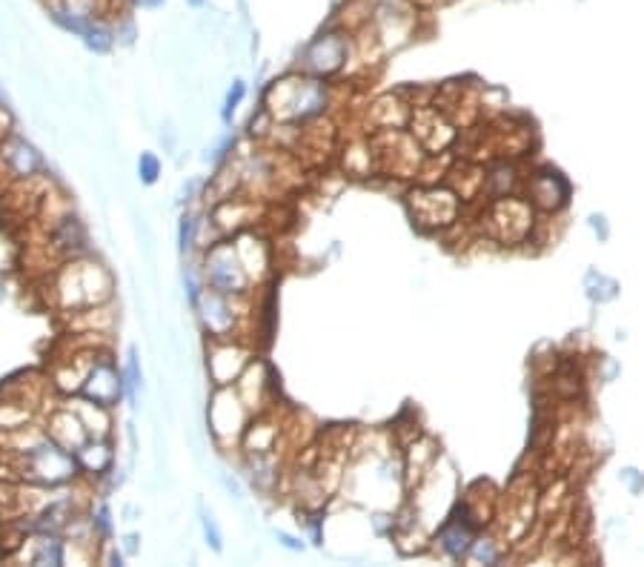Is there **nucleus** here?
I'll use <instances>...</instances> for the list:
<instances>
[{
    "instance_id": "nucleus-28",
    "label": "nucleus",
    "mask_w": 644,
    "mask_h": 567,
    "mask_svg": "<svg viewBox=\"0 0 644 567\" xmlns=\"http://www.w3.org/2000/svg\"><path fill=\"white\" fill-rule=\"evenodd\" d=\"M132 6H138V9H144V12H158V9L167 6V0H132Z\"/></svg>"
},
{
    "instance_id": "nucleus-15",
    "label": "nucleus",
    "mask_w": 644,
    "mask_h": 567,
    "mask_svg": "<svg viewBox=\"0 0 644 567\" xmlns=\"http://www.w3.org/2000/svg\"><path fill=\"white\" fill-rule=\"evenodd\" d=\"M84 46L92 52V55H109L115 49V23H106L104 18L95 21L89 29L84 32Z\"/></svg>"
},
{
    "instance_id": "nucleus-27",
    "label": "nucleus",
    "mask_w": 644,
    "mask_h": 567,
    "mask_svg": "<svg viewBox=\"0 0 644 567\" xmlns=\"http://www.w3.org/2000/svg\"><path fill=\"white\" fill-rule=\"evenodd\" d=\"M204 187V181L201 178H189L187 184L181 187V204H189L192 198H195V192Z\"/></svg>"
},
{
    "instance_id": "nucleus-10",
    "label": "nucleus",
    "mask_w": 644,
    "mask_h": 567,
    "mask_svg": "<svg viewBox=\"0 0 644 567\" xmlns=\"http://www.w3.org/2000/svg\"><path fill=\"white\" fill-rule=\"evenodd\" d=\"M0 167L15 181H32L46 169V161L35 144L12 132L0 141Z\"/></svg>"
},
{
    "instance_id": "nucleus-16",
    "label": "nucleus",
    "mask_w": 644,
    "mask_h": 567,
    "mask_svg": "<svg viewBox=\"0 0 644 567\" xmlns=\"http://www.w3.org/2000/svg\"><path fill=\"white\" fill-rule=\"evenodd\" d=\"M138 390H144V370H141L138 347H129L124 367V396L132 410H138Z\"/></svg>"
},
{
    "instance_id": "nucleus-23",
    "label": "nucleus",
    "mask_w": 644,
    "mask_h": 567,
    "mask_svg": "<svg viewBox=\"0 0 644 567\" xmlns=\"http://www.w3.org/2000/svg\"><path fill=\"white\" fill-rule=\"evenodd\" d=\"M135 38H138V26H135V21H132V18H118V21H115V41H118V46H132Z\"/></svg>"
},
{
    "instance_id": "nucleus-1",
    "label": "nucleus",
    "mask_w": 644,
    "mask_h": 567,
    "mask_svg": "<svg viewBox=\"0 0 644 567\" xmlns=\"http://www.w3.org/2000/svg\"><path fill=\"white\" fill-rule=\"evenodd\" d=\"M55 295L66 313L104 307L112 295V275L92 255L63 261V270L55 278Z\"/></svg>"
},
{
    "instance_id": "nucleus-30",
    "label": "nucleus",
    "mask_w": 644,
    "mask_h": 567,
    "mask_svg": "<svg viewBox=\"0 0 644 567\" xmlns=\"http://www.w3.org/2000/svg\"><path fill=\"white\" fill-rule=\"evenodd\" d=\"M189 9H204V6H209V0H184Z\"/></svg>"
},
{
    "instance_id": "nucleus-22",
    "label": "nucleus",
    "mask_w": 644,
    "mask_h": 567,
    "mask_svg": "<svg viewBox=\"0 0 644 567\" xmlns=\"http://www.w3.org/2000/svg\"><path fill=\"white\" fill-rule=\"evenodd\" d=\"M244 95H247V84H244L241 78H238V81H232L227 98H224V109H221V121H224V124H229V121H232L235 109H238V106H241V101H244Z\"/></svg>"
},
{
    "instance_id": "nucleus-17",
    "label": "nucleus",
    "mask_w": 644,
    "mask_h": 567,
    "mask_svg": "<svg viewBox=\"0 0 644 567\" xmlns=\"http://www.w3.org/2000/svg\"><path fill=\"white\" fill-rule=\"evenodd\" d=\"M470 539H473V533H470L467 522H461V519H453L450 525L441 530V545H444V550H447L450 556H456V559L467 553Z\"/></svg>"
},
{
    "instance_id": "nucleus-29",
    "label": "nucleus",
    "mask_w": 644,
    "mask_h": 567,
    "mask_svg": "<svg viewBox=\"0 0 644 567\" xmlns=\"http://www.w3.org/2000/svg\"><path fill=\"white\" fill-rule=\"evenodd\" d=\"M161 144H164V149L167 152H175V129H172V124L167 121V126H164V132H161Z\"/></svg>"
},
{
    "instance_id": "nucleus-24",
    "label": "nucleus",
    "mask_w": 644,
    "mask_h": 567,
    "mask_svg": "<svg viewBox=\"0 0 644 567\" xmlns=\"http://www.w3.org/2000/svg\"><path fill=\"white\" fill-rule=\"evenodd\" d=\"M218 482H221V487L227 490L229 499H232V502H235V504L244 502V487L238 484V479H235V476H229L227 470H221V473H218Z\"/></svg>"
},
{
    "instance_id": "nucleus-21",
    "label": "nucleus",
    "mask_w": 644,
    "mask_h": 567,
    "mask_svg": "<svg viewBox=\"0 0 644 567\" xmlns=\"http://www.w3.org/2000/svg\"><path fill=\"white\" fill-rule=\"evenodd\" d=\"M138 178L144 187H152L161 178V158L155 152H141L138 158Z\"/></svg>"
},
{
    "instance_id": "nucleus-4",
    "label": "nucleus",
    "mask_w": 644,
    "mask_h": 567,
    "mask_svg": "<svg viewBox=\"0 0 644 567\" xmlns=\"http://www.w3.org/2000/svg\"><path fill=\"white\" fill-rule=\"evenodd\" d=\"M252 407L244 401V396L238 393L235 384L227 387H215L209 396L207 407V424L209 436L218 441L221 447H227L232 441H241V436L247 433L252 421Z\"/></svg>"
},
{
    "instance_id": "nucleus-3",
    "label": "nucleus",
    "mask_w": 644,
    "mask_h": 567,
    "mask_svg": "<svg viewBox=\"0 0 644 567\" xmlns=\"http://www.w3.org/2000/svg\"><path fill=\"white\" fill-rule=\"evenodd\" d=\"M201 273L207 287L218 290V293L232 295V298H244L252 287V273L247 270L241 252L235 247V238H218L204 250V264Z\"/></svg>"
},
{
    "instance_id": "nucleus-2",
    "label": "nucleus",
    "mask_w": 644,
    "mask_h": 567,
    "mask_svg": "<svg viewBox=\"0 0 644 567\" xmlns=\"http://www.w3.org/2000/svg\"><path fill=\"white\" fill-rule=\"evenodd\" d=\"M267 112L278 121L287 124H304L315 115L324 112L327 106V86L321 84L315 75L304 78V75H287L281 81H272L264 89V104Z\"/></svg>"
},
{
    "instance_id": "nucleus-14",
    "label": "nucleus",
    "mask_w": 644,
    "mask_h": 567,
    "mask_svg": "<svg viewBox=\"0 0 644 567\" xmlns=\"http://www.w3.org/2000/svg\"><path fill=\"white\" fill-rule=\"evenodd\" d=\"M46 433L58 441V444H63L66 450H72V453H75V450L89 439V430L84 427V421H81V416L75 413V407H72V404H63V407H58V410L49 416Z\"/></svg>"
},
{
    "instance_id": "nucleus-19",
    "label": "nucleus",
    "mask_w": 644,
    "mask_h": 567,
    "mask_svg": "<svg viewBox=\"0 0 644 567\" xmlns=\"http://www.w3.org/2000/svg\"><path fill=\"white\" fill-rule=\"evenodd\" d=\"M198 510H201V530H204V542L212 553H224V533H221V527L215 522V516L207 513V507L198 502Z\"/></svg>"
},
{
    "instance_id": "nucleus-26",
    "label": "nucleus",
    "mask_w": 644,
    "mask_h": 567,
    "mask_svg": "<svg viewBox=\"0 0 644 567\" xmlns=\"http://www.w3.org/2000/svg\"><path fill=\"white\" fill-rule=\"evenodd\" d=\"M275 542L281 547H287V550H295V553H301L304 550V542L301 539H295L290 533H284V530H275Z\"/></svg>"
},
{
    "instance_id": "nucleus-13",
    "label": "nucleus",
    "mask_w": 644,
    "mask_h": 567,
    "mask_svg": "<svg viewBox=\"0 0 644 567\" xmlns=\"http://www.w3.org/2000/svg\"><path fill=\"white\" fill-rule=\"evenodd\" d=\"M75 459L84 476L104 479L106 473L115 467V444L112 436H89V439L75 450Z\"/></svg>"
},
{
    "instance_id": "nucleus-20",
    "label": "nucleus",
    "mask_w": 644,
    "mask_h": 567,
    "mask_svg": "<svg viewBox=\"0 0 644 567\" xmlns=\"http://www.w3.org/2000/svg\"><path fill=\"white\" fill-rule=\"evenodd\" d=\"M89 522H92V530H95V536L101 539V542H109V536H112V510H109V504L101 502L95 510H92V516H89Z\"/></svg>"
},
{
    "instance_id": "nucleus-25",
    "label": "nucleus",
    "mask_w": 644,
    "mask_h": 567,
    "mask_svg": "<svg viewBox=\"0 0 644 567\" xmlns=\"http://www.w3.org/2000/svg\"><path fill=\"white\" fill-rule=\"evenodd\" d=\"M121 550L126 556H138L141 553V533H126L121 539Z\"/></svg>"
},
{
    "instance_id": "nucleus-12",
    "label": "nucleus",
    "mask_w": 644,
    "mask_h": 567,
    "mask_svg": "<svg viewBox=\"0 0 644 567\" xmlns=\"http://www.w3.org/2000/svg\"><path fill=\"white\" fill-rule=\"evenodd\" d=\"M23 559L35 567H61L69 562V542L58 533H35L23 539Z\"/></svg>"
},
{
    "instance_id": "nucleus-6",
    "label": "nucleus",
    "mask_w": 644,
    "mask_h": 567,
    "mask_svg": "<svg viewBox=\"0 0 644 567\" xmlns=\"http://www.w3.org/2000/svg\"><path fill=\"white\" fill-rule=\"evenodd\" d=\"M78 396L95 401L101 407H109V410H115L121 404V399H124V370H118L115 358L106 350H95Z\"/></svg>"
},
{
    "instance_id": "nucleus-7",
    "label": "nucleus",
    "mask_w": 644,
    "mask_h": 567,
    "mask_svg": "<svg viewBox=\"0 0 644 567\" xmlns=\"http://www.w3.org/2000/svg\"><path fill=\"white\" fill-rule=\"evenodd\" d=\"M252 364V353L241 347L235 338L229 341H212L207 350V373L212 387H227L247 373Z\"/></svg>"
},
{
    "instance_id": "nucleus-5",
    "label": "nucleus",
    "mask_w": 644,
    "mask_h": 567,
    "mask_svg": "<svg viewBox=\"0 0 644 567\" xmlns=\"http://www.w3.org/2000/svg\"><path fill=\"white\" fill-rule=\"evenodd\" d=\"M238 298L232 295L218 293L212 287H204L201 298L192 304V313L198 318L201 330L207 333L209 341H229V338H238V321L241 313L235 307Z\"/></svg>"
},
{
    "instance_id": "nucleus-18",
    "label": "nucleus",
    "mask_w": 644,
    "mask_h": 567,
    "mask_svg": "<svg viewBox=\"0 0 644 567\" xmlns=\"http://www.w3.org/2000/svg\"><path fill=\"white\" fill-rule=\"evenodd\" d=\"M198 230H201V221L192 210L181 212V221H178V252L181 255H192L195 244H198Z\"/></svg>"
},
{
    "instance_id": "nucleus-8",
    "label": "nucleus",
    "mask_w": 644,
    "mask_h": 567,
    "mask_svg": "<svg viewBox=\"0 0 644 567\" xmlns=\"http://www.w3.org/2000/svg\"><path fill=\"white\" fill-rule=\"evenodd\" d=\"M344 58H347V38L341 32H321V35H315L304 46V52L298 55L304 72H310L315 78L338 72L344 66Z\"/></svg>"
},
{
    "instance_id": "nucleus-11",
    "label": "nucleus",
    "mask_w": 644,
    "mask_h": 567,
    "mask_svg": "<svg viewBox=\"0 0 644 567\" xmlns=\"http://www.w3.org/2000/svg\"><path fill=\"white\" fill-rule=\"evenodd\" d=\"M49 247L58 252L63 261L92 255L89 230H86V224L75 212H63L61 218L52 224V230H49Z\"/></svg>"
},
{
    "instance_id": "nucleus-9",
    "label": "nucleus",
    "mask_w": 644,
    "mask_h": 567,
    "mask_svg": "<svg viewBox=\"0 0 644 567\" xmlns=\"http://www.w3.org/2000/svg\"><path fill=\"white\" fill-rule=\"evenodd\" d=\"M49 21L63 32L84 38V32L106 12V0H46Z\"/></svg>"
}]
</instances>
